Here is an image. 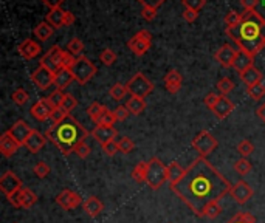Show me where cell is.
I'll list each match as a JSON object with an SVG mask.
<instances>
[{"label":"cell","mask_w":265,"mask_h":223,"mask_svg":"<svg viewBox=\"0 0 265 223\" xmlns=\"http://www.w3.org/2000/svg\"><path fill=\"white\" fill-rule=\"evenodd\" d=\"M231 183L220 174L207 158L197 157L185 171L171 191L185 203L194 214L203 217L211 203H217L231 191Z\"/></svg>","instance_id":"1"},{"label":"cell","mask_w":265,"mask_h":223,"mask_svg":"<svg viewBox=\"0 0 265 223\" xmlns=\"http://www.w3.org/2000/svg\"><path fill=\"white\" fill-rule=\"evenodd\" d=\"M225 33L236 44L237 50L245 51L253 57L265 47V19L256 10L243 11L240 24L227 27Z\"/></svg>","instance_id":"2"},{"label":"cell","mask_w":265,"mask_h":223,"mask_svg":"<svg viewBox=\"0 0 265 223\" xmlns=\"http://www.w3.org/2000/svg\"><path fill=\"white\" fill-rule=\"evenodd\" d=\"M45 136L60 151V154L70 155L72 152H75V147L79 143L86 141L89 132L87 129L83 127V124H79V121H76L72 115H69L64 121L48 127Z\"/></svg>","instance_id":"3"},{"label":"cell","mask_w":265,"mask_h":223,"mask_svg":"<svg viewBox=\"0 0 265 223\" xmlns=\"http://www.w3.org/2000/svg\"><path fill=\"white\" fill-rule=\"evenodd\" d=\"M169 181L168 178V166L163 163V161L157 157H152L148 161V177H146V183L151 189L157 191L163 185Z\"/></svg>","instance_id":"4"},{"label":"cell","mask_w":265,"mask_h":223,"mask_svg":"<svg viewBox=\"0 0 265 223\" xmlns=\"http://www.w3.org/2000/svg\"><path fill=\"white\" fill-rule=\"evenodd\" d=\"M191 144H192V149L197 152V155L202 157V158H207V157H208L210 154H213V152L217 149V146H219L216 136H214L211 132H208V130L198 132V133L192 138Z\"/></svg>","instance_id":"5"},{"label":"cell","mask_w":265,"mask_h":223,"mask_svg":"<svg viewBox=\"0 0 265 223\" xmlns=\"http://www.w3.org/2000/svg\"><path fill=\"white\" fill-rule=\"evenodd\" d=\"M72 71L75 75V81H78L81 86H86L96 75V67H95V64L92 62V60L87 59L86 56H79L76 59Z\"/></svg>","instance_id":"6"},{"label":"cell","mask_w":265,"mask_h":223,"mask_svg":"<svg viewBox=\"0 0 265 223\" xmlns=\"http://www.w3.org/2000/svg\"><path fill=\"white\" fill-rule=\"evenodd\" d=\"M129 93L132 96H137V98H148L152 92H154V83L152 81H149L143 73H137L134 75L129 83L126 84Z\"/></svg>","instance_id":"7"},{"label":"cell","mask_w":265,"mask_h":223,"mask_svg":"<svg viewBox=\"0 0 265 223\" xmlns=\"http://www.w3.org/2000/svg\"><path fill=\"white\" fill-rule=\"evenodd\" d=\"M151 44H152V34L148 30H141L134 37H130V40L127 42V47L130 48L134 54L143 56L149 51Z\"/></svg>","instance_id":"8"},{"label":"cell","mask_w":265,"mask_h":223,"mask_svg":"<svg viewBox=\"0 0 265 223\" xmlns=\"http://www.w3.org/2000/svg\"><path fill=\"white\" fill-rule=\"evenodd\" d=\"M64 51L59 45H53L44 56L42 59H40V65L48 68L50 71L53 73H57L60 68H64L62 67V59H64Z\"/></svg>","instance_id":"9"},{"label":"cell","mask_w":265,"mask_h":223,"mask_svg":"<svg viewBox=\"0 0 265 223\" xmlns=\"http://www.w3.org/2000/svg\"><path fill=\"white\" fill-rule=\"evenodd\" d=\"M8 201L14 206V208H25V209H30L36 205L37 201V195L28 189V188H22L19 192H16L14 195L8 197Z\"/></svg>","instance_id":"10"},{"label":"cell","mask_w":265,"mask_h":223,"mask_svg":"<svg viewBox=\"0 0 265 223\" xmlns=\"http://www.w3.org/2000/svg\"><path fill=\"white\" fill-rule=\"evenodd\" d=\"M230 195H231V198L236 201L237 205H245L247 201L254 195V191H253V188L247 183V181L240 180V181H237L236 185L231 186Z\"/></svg>","instance_id":"11"},{"label":"cell","mask_w":265,"mask_h":223,"mask_svg":"<svg viewBox=\"0 0 265 223\" xmlns=\"http://www.w3.org/2000/svg\"><path fill=\"white\" fill-rule=\"evenodd\" d=\"M54 75L56 73L50 71L48 68L39 65V68L34 70L33 75H31V83L40 90H47L54 84Z\"/></svg>","instance_id":"12"},{"label":"cell","mask_w":265,"mask_h":223,"mask_svg":"<svg viewBox=\"0 0 265 223\" xmlns=\"http://www.w3.org/2000/svg\"><path fill=\"white\" fill-rule=\"evenodd\" d=\"M22 188H24L22 186V181H20V178L14 172H11V171L5 172L2 175V178H0V189H2V192L7 197L14 195L16 192H19Z\"/></svg>","instance_id":"13"},{"label":"cell","mask_w":265,"mask_h":223,"mask_svg":"<svg viewBox=\"0 0 265 223\" xmlns=\"http://www.w3.org/2000/svg\"><path fill=\"white\" fill-rule=\"evenodd\" d=\"M56 203L62 208V209H67V211H72L75 208H78L79 205H83V197L79 194L70 191V189H64L62 192H59L57 197H56Z\"/></svg>","instance_id":"14"},{"label":"cell","mask_w":265,"mask_h":223,"mask_svg":"<svg viewBox=\"0 0 265 223\" xmlns=\"http://www.w3.org/2000/svg\"><path fill=\"white\" fill-rule=\"evenodd\" d=\"M53 104L48 101V98H42V99H39L37 103L31 107V110H30V113H31V116L34 118V119H37V121H47V119H50L51 118V113H53Z\"/></svg>","instance_id":"15"},{"label":"cell","mask_w":265,"mask_h":223,"mask_svg":"<svg viewBox=\"0 0 265 223\" xmlns=\"http://www.w3.org/2000/svg\"><path fill=\"white\" fill-rule=\"evenodd\" d=\"M237 51H239V50H236L233 45L225 44V45L220 47V48L216 51L214 57H216V60H217V62H219L223 68H231L233 64H234V59H236V56H237Z\"/></svg>","instance_id":"16"},{"label":"cell","mask_w":265,"mask_h":223,"mask_svg":"<svg viewBox=\"0 0 265 223\" xmlns=\"http://www.w3.org/2000/svg\"><path fill=\"white\" fill-rule=\"evenodd\" d=\"M34 129H31L25 121H22V119H19V121H16V123L10 127V133H11V136L17 141V143L20 144V146H25V143H27V139H28V136L31 135V132H33Z\"/></svg>","instance_id":"17"},{"label":"cell","mask_w":265,"mask_h":223,"mask_svg":"<svg viewBox=\"0 0 265 223\" xmlns=\"http://www.w3.org/2000/svg\"><path fill=\"white\" fill-rule=\"evenodd\" d=\"M92 136L101 146H104V144L110 143V141H115V138L118 136V132L115 127H110V126H96L92 130Z\"/></svg>","instance_id":"18"},{"label":"cell","mask_w":265,"mask_h":223,"mask_svg":"<svg viewBox=\"0 0 265 223\" xmlns=\"http://www.w3.org/2000/svg\"><path fill=\"white\" fill-rule=\"evenodd\" d=\"M19 147H20V144L11 136L10 132H5L2 135V138H0V152H2L4 157H7V158L13 157L19 151Z\"/></svg>","instance_id":"19"},{"label":"cell","mask_w":265,"mask_h":223,"mask_svg":"<svg viewBox=\"0 0 265 223\" xmlns=\"http://www.w3.org/2000/svg\"><path fill=\"white\" fill-rule=\"evenodd\" d=\"M233 110H234V104L231 103V101L227 98V96H222L220 95V98H219V101H217V104L214 106V109L211 110L219 119H225V118H228L231 113H233Z\"/></svg>","instance_id":"20"},{"label":"cell","mask_w":265,"mask_h":223,"mask_svg":"<svg viewBox=\"0 0 265 223\" xmlns=\"http://www.w3.org/2000/svg\"><path fill=\"white\" fill-rule=\"evenodd\" d=\"M47 144V136L42 135L39 130H33L31 135L28 136L27 143H25V147L31 152V154H37L40 149H44V146Z\"/></svg>","instance_id":"21"},{"label":"cell","mask_w":265,"mask_h":223,"mask_svg":"<svg viewBox=\"0 0 265 223\" xmlns=\"http://www.w3.org/2000/svg\"><path fill=\"white\" fill-rule=\"evenodd\" d=\"M19 54L22 56V57H25V59H34L36 56H39L40 54V45L37 44V42H34L33 39H25L22 44L19 45Z\"/></svg>","instance_id":"22"},{"label":"cell","mask_w":265,"mask_h":223,"mask_svg":"<svg viewBox=\"0 0 265 223\" xmlns=\"http://www.w3.org/2000/svg\"><path fill=\"white\" fill-rule=\"evenodd\" d=\"M254 65V57L251 56V54H248V53H245V51H237V56H236V59H234V64H233V68L240 75V73H243L245 70H248V68H251Z\"/></svg>","instance_id":"23"},{"label":"cell","mask_w":265,"mask_h":223,"mask_svg":"<svg viewBox=\"0 0 265 223\" xmlns=\"http://www.w3.org/2000/svg\"><path fill=\"white\" fill-rule=\"evenodd\" d=\"M75 81V75L70 68H60L56 75H54V86L59 90L67 89L72 83Z\"/></svg>","instance_id":"24"},{"label":"cell","mask_w":265,"mask_h":223,"mask_svg":"<svg viewBox=\"0 0 265 223\" xmlns=\"http://www.w3.org/2000/svg\"><path fill=\"white\" fill-rule=\"evenodd\" d=\"M83 208H84V211H86V214L87 215H90L92 218H95V217H98L101 212H103V209H104V205H103V201H101L99 198H96V197H89L84 203H83Z\"/></svg>","instance_id":"25"},{"label":"cell","mask_w":265,"mask_h":223,"mask_svg":"<svg viewBox=\"0 0 265 223\" xmlns=\"http://www.w3.org/2000/svg\"><path fill=\"white\" fill-rule=\"evenodd\" d=\"M64 19H65V11L62 8H54V10H50V13L45 16V22H48L56 30L64 27Z\"/></svg>","instance_id":"26"},{"label":"cell","mask_w":265,"mask_h":223,"mask_svg":"<svg viewBox=\"0 0 265 223\" xmlns=\"http://www.w3.org/2000/svg\"><path fill=\"white\" fill-rule=\"evenodd\" d=\"M262 78H263V76H262L260 70H257L254 65H253L251 68L245 70L243 73H240V79L243 81V84H245L247 87L262 83Z\"/></svg>","instance_id":"27"},{"label":"cell","mask_w":265,"mask_h":223,"mask_svg":"<svg viewBox=\"0 0 265 223\" xmlns=\"http://www.w3.org/2000/svg\"><path fill=\"white\" fill-rule=\"evenodd\" d=\"M53 31H54V28L48 22H40V24L36 25L33 33L40 40V42H47V40L53 36Z\"/></svg>","instance_id":"28"},{"label":"cell","mask_w":265,"mask_h":223,"mask_svg":"<svg viewBox=\"0 0 265 223\" xmlns=\"http://www.w3.org/2000/svg\"><path fill=\"white\" fill-rule=\"evenodd\" d=\"M126 107L129 109L130 115H140L146 109V101L143 98L130 96V99H127V103H126Z\"/></svg>","instance_id":"29"},{"label":"cell","mask_w":265,"mask_h":223,"mask_svg":"<svg viewBox=\"0 0 265 223\" xmlns=\"http://www.w3.org/2000/svg\"><path fill=\"white\" fill-rule=\"evenodd\" d=\"M185 171L186 169H183L177 161H172L171 165H168V178H169V183L171 185H175L177 181L185 175Z\"/></svg>","instance_id":"30"},{"label":"cell","mask_w":265,"mask_h":223,"mask_svg":"<svg viewBox=\"0 0 265 223\" xmlns=\"http://www.w3.org/2000/svg\"><path fill=\"white\" fill-rule=\"evenodd\" d=\"M146 177H148V161H141V163H138L134 168L132 178L137 183H146Z\"/></svg>","instance_id":"31"},{"label":"cell","mask_w":265,"mask_h":223,"mask_svg":"<svg viewBox=\"0 0 265 223\" xmlns=\"http://www.w3.org/2000/svg\"><path fill=\"white\" fill-rule=\"evenodd\" d=\"M116 123V118H115V113L112 110H109L107 107L103 110V113H101L96 121H95V124L96 126H110L113 127V124Z\"/></svg>","instance_id":"32"},{"label":"cell","mask_w":265,"mask_h":223,"mask_svg":"<svg viewBox=\"0 0 265 223\" xmlns=\"http://www.w3.org/2000/svg\"><path fill=\"white\" fill-rule=\"evenodd\" d=\"M129 93V90H127V87L124 86V84H121V83H116V84H113L112 87H110V90H109V95L112 96V99H115V101H121V99H124V96Z\"/></svg>","instance_id":"33"},{"label":"cell","mask_w":265,"mask_h":223,"mask_svg":"<svg viewBox=\"0 0 265 223\" xmlns=\"http://www.w3.org/2000/svg\"><path fill=\"white\" fill-rule=\"evenodd\" d=\"M251 169H253V166H251V163L248 161V158H240V160H237L236 163H234V171L239 174V175H247V174H250L251 172Z\"/></svg>","instance_id":"34"},{"label":"cell","mask_w":265,"mask_h":223,"mask_svg":"<svg viewBox=\"0 0 265 223\" xmlns=\"http://www.w3.org/2000/svg\"><path fill=\"white\" fill-rule=\"evenodd\" d=\"M83 50H84V42L81 40L79 37H73L70 42L67 44V51H70L73 56H76V57H79L81 56V53H83Z\"/></svg>","instance_id":"35"},{"label":"cell","mask_w":265,"mask_h":223,"mask_svg":"<svg viewBox=\"0 0 265 223\" xmlns=\"http://www.w3.org/2000/svg\"><path fill=\"white\" fill-rule=\"evenodd\" d=\"M247 93H248V96L253 101H259V99H262L265 96V86L262 83L250 86V87H247Z\"/></svg>","instance_id":"36"},{"label":"cell","mask_w":265,"mask_h":223,"mask_svg":"<svg viewBox=\"0 0 265 223\" xmlns=\"http://www.w3.org/2000/svg\"><path fill=\"white\" fill-rule=\"evenodd\" d=\"M118 149H119V152L121 154H124V155H127V154H130L134 149H135V144H134V141L130 139V138H127V136H121L118 141Z\"/></svg>","instance_id":"37"},{"label":"cell","mask_w":265,"mask_h":223,"mask_svg":"<svg viewBox=\"0 0 265 223\" xmlns=\"http://www.w3.org/2000/svg\"><path fill=\"white\" fill-rule=\"evenodd\" d=\"M183 76L180 75V71L177 70H171L166 76H165V86L166 87H172V86H181Z\"/></svg>","instance_id":"38"},{"label":"cell","mask_w":265,"mask_h":223,"mask_svg":"<svg viewBox=\"0 0 265 223\" xmlns=\"http://www.w3.org/2000/svg\"><path fill=\"white\" fill-rule=\"evenodd\" d=\"M233 89H234V84H233V81L230 78H222L217 83V90L220 92L222 96H227L228 93H231Z\"/></svg>","instance_id":"39"},{"label":"cell","mask_w":265,"mask_h":223,"mask_svg":"<svg viewBox=\"0 0 265 223\" xmlns=\"http://www.w3.org/2000/svg\"><path fill=\"white\" fill-rule=\"evenodd\" d=\"M11 98L17 106H25L28 103V99H30V95L25 89H17V90H14Z\"/></svg>","instance_id":"40"},{"label":"cell","mask_w":265,"mask_h":223,"mask_svg":"<svg viewBox=\"0 0 265 223\" xmlns=\"http://www.w3.org/2000/svg\"><path fill=\"white\" fill-rule=\"evenodd\" d=\"M227 223H256V218L250 214V212H237L234 217H231Z\"/></svg>","instance_id":"41"},{"label":"cell","mask_w":265,"mask_h":223,"mask_svg":"<svg viewBox=\"0 0 265 223\" xmlns=\"http://www.w3.org/2000/svg\"><path fill=\"white\" fill-rule=\"evenodd\" d=\"M237 151H239V154H240L243 158H248V157L254 152V146H253L251 141H248V139H242L240 143L237 144Z\"/></svg>","instance_id":"42"},{"label":"cell","mask_w":265,"mask_h":223,"mask_svg":"<svg viewBox=\"0 0 265 223\" xmlns=\"http://www.w3.org/2000/svg\"><path fill=\"white\" fill-rule=\"evenodd\" d=\"M99 59H101V62H103L104 65L110 67V65H113L116 62V53L113 50H110V48H106V50H103V53L99 54Z\"/></svg>","instance_id":"43"},{"label":"cell","mask_w":265,"mask_h":223,"mask_svg":"<svg viewBox=\"0 0 265 223\" xmlns=\"http://www.w3.org/2000/svg\"><path fill=\"white\" fill-rule=\"evenodd\" d=\"M65 95H67V93H64L62 90L56 89V90L48 96V101L53 104V107H60V106H62V101H64Z\"/></svg>","instance_id":"44"},{"label":"cell","mask_w":265,"mask_h":223,"mask_svg":"<svg viewBox=\"0 0 265 223\" xmlns=\"http://www.w3.org/2000/svg\"><path fill=\"white\" fill-rule=\"evenodd\" d=\"M225 25L227 27H236L240 24V20H242V13H237V11H230L227 16H225Z\"/></svg>","instance_id":"45"},{"label":"cell","mask_w":265,"mask_h":223,"mask_svg":"<svg viewBox=\"0 0 265 223\" xmlns=\"http://www.w3.org/2000/svg\"><path fill=\"white\" fill-rule=\"evenodd\" d=\"M69 115H70V113H69L65 109H62V107H54L50 119L53 121V124H57V123H60V121H64Z\"/></svg>","instance_id":"46"},{"label":"cell","mask_w":265,"mask_h":223,"mask_svg":"<svg viewBox=\"0 0 265 223\" xmlns=\"http://www.w3.org/2000/svg\"><path fill=\"white\" fill-rule=\"evenodd\" d=\"M106 109V106H103V104H99V103H92L90 106H89V109H87V113H89V116L92 118V121L95 123L96 121V118L103 113V110Z\"/></svg>","instance_id":"47"},{"label":"cell","mask_w":265,"mask_h":223,"mask_svg":"<svg viewBox=\"0 0 265 223\" xmlns=\"http://www.w3.org/2000/svg\"><path fill=\"white\" fill-rule=\"evenodd\" d=\"M33 171H34L37 178H45L50 174V168L47 163H44V161H39V163L33 168Z\"/></svg>","instance_id":"48"},{"label":"cell","mask_w":265,"mask_h":223,"mask_svg":"<svg viewBox=\"0 0 265 223\" xmlns=\"http://www.w3.org/2000/svg\"><path fill=\"white\" fill-rule=\"evenodd\" d=\"M220 212H222V206H220V201H217V203H211V205L205 209V212H203V217L216 218Z\"/></svg>","instance_id":"49"},{"label":"cell","mask_w":265,"mask_h":223,"mask_svg":"<svg viewBox=\"0 0 265 223\" xmlns=\"http://www.w3.org/2000/svg\"><path fill=\"white\" fill-rule=\"evenodd\" d=\"M181 4L185 8L194 10V11H200L203 7H205L207 0H181Z\"/></svg>","instance_id":"50"},{"label":"cell","mask_w":265,"mask_h":223,"mask_svg":"<svg viewBox=\"0 0 265 223\" xmlns=\"http://www.w3.org/2000/svg\"><path fill=\"white\" fill-rule=\"evenodd\" d=\"M75 154H76L79 158H87V157L92 154V149H90V146L86 143V141H83V143H79V144L75 147Z\"/></svg>","instance_id":"51"},{"label":"cell","mask_w":265,"mask_h":223,"mask_svg":"<svg viewBox=\"0 0 265 223\" xmlns=\"http://www.w3.org/2000/svg\"><path fill=\"white\" fill-rule=\"evenodd\" d=\"M113 113H115L116 121H126V119L129 118V115H130L129 109H127L126 106H118V107L113 110Z\"/></svg>","instance_id":"52"},{"label":"cell","mask_w":265,"mask_h":223,"mask_svg":"<svg viewBox=\"0 0 265 223\" xmlns=\"http://www.w3.org/2000/svg\"><path fill=\"white\" fill-rule=\"evenodd\" d=\"M78 106V101L75 99V96H72V95H65V98H64V101H62V109H65L69 113L75 109Z\"/></svg>","instance_id":"53"},{"label":"cell","mask_w":265,"mask_h":223,"mask_svg":"<svg viewBox=\"0 0 265 223\" xmlns=\"http://www.w3.org/2000/svg\"><path fill=\"white\" fill-rule=\"evenodd\" d=\"M76 59H78L76 56H73L70 51H67V50H65V51H64V59H62V67H64V68H70V70H72V68H73V65H75V62H76Z\"/></svg>","instance_id":"54"},{"label":"cell","mask_w":265,"mask_h":223,"mask_svg":"<svg viewBox=\"0 0 265 223\" xmlns=\"http://www.w3.org/2000/svg\"><path fill=\"white\" fill-rule=\"evenodd\" d=\"M219 98H220V95H217V93H208L207 96H205V99H203V101H205V106L210 109V110H213L214 109V106L217 104V101H219Z\"/></svg>","instance_id":"55"},{"label":"cell","mask_w":265,"mask_h":223,"mask_svg":"<svg viewBox=\"0 0 265 223\" xmlns=\"http://www.w3.org/2000/svg\"><path fill=\"white\" fill-rule=\"evenodd\" d=\"M103 149H104V152H106L109 157H113V155H116V154L119 152V149H118V143H116V141H110V143L104 144V146H103Z\"/></svg>","instance_id":"56"},{"label":"cell","mask_w":265,"mask_h":223,"mask_svg":"<svg viewBox=\"0 0 265 223\" xmlns=\"http://www.w3.org/2000/svg\"><path fill=\"white\" fill-rule=\"evenodd\" d=\"M141 16H143V19L145 20H154L155 19V16H157V10L155 8H148V7H143V10H141Z\"/></svg>","instance_id":"57"},{"label":"cell","mask_w":265,"mask_h":223,"mask_svg":"<svg viewBox=\"0 0 265 223\" xmlns=\"http://www.w3.org/2000/svg\"><path fill=\"white\" fill-rule=\"evenodd\" d=\"M138 2L143 5V7H148V8H158L161 7V4H165L166 0H138Z\"/></svg>","instance_id":"58"},{"label":"cell","mask_w":265,"mask_h":223,"mask_svg":"<svg viewBox=\"0 0 265 223\" xmlns=\"http://www.w3.org/2000/svg\"><path fill=\"white\" fill-rule=\"evenodd\" d=\"M240 4L243 7V11H254L259 5V0H240Z\"/></svg>","instance_id":"59"},{"label":"cell","mask_w":265,"mask_h":223,"mask_svg":"<svg viewBox=\"0 0 265 223\" xmlns=\"http://www.w3.org/2000/svg\"><path fill=\"white\" fill-rule=\"evenodd\" d=\"M197 17H198V11H194L189 8H185V11H183V19H185L186 22H194Z\"/></svg>","instance_id":"60"},{"label":"cell","mask_w":265,"mask_h":223,"mask_svg":"<svg viewBox=\"0 0 265 223\" xmlns=\"http://www.w3.org/2000/svg\"><path fill=\"white\" fill-rule=\"evenodd\" d=\"M42 4L48 7L50 10H54V8H60V5L64 4V0H42Z\"/></svg>","instance_id":"61"},{"label":"cell","mask_w":265,"mask_h":223,"mask_svg":"<svg viewBox=\"0 0 265 223\" xmlns=\"http://www.w3.org/2000/svg\"><path fill=\"white\" fill-rule=\"evenodd\" d=\"M75 20H76L75 14H73V13H70V11H65V19H64V27H70V25H73V24H75Z\"/></svg>","instance_id":"62"},{"label":"cell","mask_w":265,"mask_h":223,"mask_svg":"<svg viewBox=\"0 0 265 223\" xmlns=\"http://www.w3.org/2000/svg\"><path fill=\"white\" fill-rule=\"evenodd\" d=\"M256 115H257V118L262 121V123H265V103L260 104V106L256 109Z\"/></svg>","instance_id":"63"},{"label":"cell","mask_w":265,"mask_h":223,"mask_svg":"<svg viewBox=\"0 0 265 223\" xmlns=\"http://www.w3.org/2000/svg\"><path fill=\"white\" fill-rule=\"evenodd\" d=\"M262 4H263V5H265V0H262Z\"/></svg>","instance_id":"64"}]
</instances>
